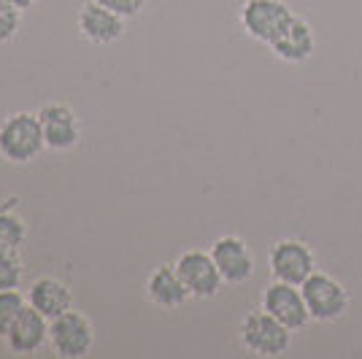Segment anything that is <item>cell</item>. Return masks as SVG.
<instances>
[{"label": "cell", "instance_id": "6da1fadb", "mask_svg": "<svg viewBox=\"0 0 362 359\" xmlns=\"http://www.w3.org/2000/svg\"><path fill=\"white\" fill-rule=\"evenodd\" d=\"M46 149L38 114L16 111L0 122V157L11 165H28Z\"/></svg>", "mask_w": 362, "mask_h": 359}, {"label": "cell", "instance_id": "7a4b0ae2", "mask_svg": "<svg viewBox=\"0 0 362 359\" xmlns=\"http://www.w3.org/2000/svg\"><path fill=\"white\" fill-rule=\"evenodd\" d=\"M295 16L298 14L284 0H246L241 6L238 19H241V28L249 38L271 46L281 33L287 30Z\"/></svg>", "mask_w": 362, "mask_h": 359}, {"label": "cell", "instance_id": "3957f363", "mask_svg": "<svg viewBox=\"0 0 362 359\" xmlns=\"http://www.w3.org/2000/svg\"><path fill=\"white\" fill-rule=\"evenodd\" d=\"M241 343L255 357H281L289 351L292 329L284 327L268 311H252L241 324Z\"/></svg>", "mask_w": 362, "mask_h": 359}, {"label": "cell", "instance_id": "277c9868", "mask_svg": "<svg viewBox=\"0 0 362 359\" xmlns=\"http://www.w3.org/2000/svg\"><path fill=\"white\" fill-rule=\"evenodd\" d=\"M311 322H338L349 311V292L341 281L314 270L300 286Z\"/></svg>", "mask_w": 362, "mask_h": 359}, {"label": "cell", "instance_id": "5b68a950", "mask_svg": "<svg viewBox=\"0 0 362 359\" xmlns=\"http://www.w3.org/2000/svg\"><path fill=\"white\" fill-rule=\"evenodd\" d=\"M49 346L60 359L87 357L95 346V327L87 316L71 308L49 322Z\"/></svg>", "mask_w": 362, "mask_h": 359}, {"label": "cell", "instance_id": "8992f818", "mask_svg": "<svg viewBox=\"0 0 362 359\" xmlns=\"http://www.w3.org/2000/svg\"><path fill=\"white\" fill-rule=\"evenodd\" d=\"M268 268H271L273 281L303 286V281L317 270V257L308 243L295 238L276 240L268 252Z\"/></svg>", "mask_w": 362, "mask_h": 359}, {"label": "cell", "instance_id": "52a82bcc", "mask_svg": "<svg viewBox=\"0 0 362 359\" xmlns=\"http://www.w3.org/2000/svg\"><path fill=\"white\" fill-rule=\"evenodd\" d=\"M176 270H179L181 281L187 286L189 298L197 300H211L222 292V273L214 262L211 252H200V249H189L173 262Z\"/></svg>", "mask_w": 362, "mask_h": 359}, {"label": "cell", "instance_id": "ba28073f", "mask_svg": "<svg viewBox=\"0 0 362 359\" xmlns=\"http://www.w3.org/2000/svg\"><path fill=\"white\" fill-rule=\"evenodd\" d=\"M262 311H268L273 319H279L292 332H300L311 322V314H308V305L303 300L300 286L284 284V281H273L271 286H265V292H262Z\"/></svg>", "mask_w": 362, "mask_h": 359}, {"label": "cell", "instance_id": "9c48e42d", "mask_svg": "<svg viewBox=\"0 0 362 359\" xmlns=\"http://www.w3.org/2000/svg\"><path fill=\"white\" fill-rule=\"evenodd\" d=\"M211 257L225 284H246L255 276V254L238 235H222L214 240Z\"/></svg>", "mask_w": 362, "mask_h": 359}, {"label": "cell", "instance_id": "30bf717a", "mask_svg": "<svg viewBox=\"0 0 362 359\" xmlns=\"http://www.w3.org/2000/svg\"><path fill=\"white\" fill-rule=\"evenodd\" d=\"M76 28H78L84 41H90L95 46H108V44H117L122 35H124V16L114 14L111 8L90 0V3H84L78 8Z\"/></svg>", "mask_w": 362, "mask_h": 359}, {"label": "cell", "instance_id": "8fae6325", "mask_svg": "<svg viewBox=\"0 0 362 359\" xmlns=\"http://www.w3.org/2000/svg\"><path fill=\"white\" fill-rule=\"evenodd\" d=\"M38 119L44 127L46 149L52 151H71L78 146L81 138V124L71 105L65 103H49L38 111Z\"/></svg>", "mask_w": 362, "mask_h": 359}, {"label": "cell", "instance_id": "7c38bea8", "mask_svg": "<svg viewBox=\"0 0 362 359\" xmlns=\"http://www.w3.org/2000/svg\"><path fill=\"white\" fill-rule=\"evenodd\" d=\"M271 52L279 60L292 62V65H303V62L311 60L314 52H317V33H314V28L305 19L295 16L289 22L287 30L271 44Z\"/></svg>", "mask_w": 362, "mask_h": 359}, {"label": "cell", "instance_id": "4fadbf2b", "mask_svg": "<svg viewBox=\"0 0 362 359\" xmlns=\"http://www.w3.org/2000/svg\"><path fill=\"white\" fill-rule=\"evenodd\" d=\"M6 341L14 354H35L41 346L49 343V319L28 302V308L6 332Z\"/></svg>", "mask_w": 362, "mask_h": 359}, {"label": "cell", "instance_id": "5bb4252c", "mask_svg": "<svg viewBox=\"0 0 362 359\" xmlns=\"http://www.w3.org/2000/svg\"><path fill=\"white\" fill-rule=\"evenodd\" d=\"M146 298L165 311L181 308L189 300V292L181 281L176 265H160L151 270V276L146 278Z\"/></svg>", "mask_w": 362, "mask_h": 359}, {"label": "cell", "instance_id": "9a60e30c", "mask_svg": "<svg viewBox=\"0 0 362 359\" xmlns=\"http://www.w3.org/2000/svg\"><path fill=\"white\" fill-rule=\"evenodd\" d=\"M28 302L52 322V319H57L60 314L74 308V295H71L68 284H62L60 278L44 276V278H35L30 284Z\"/></svg>", "mask_w": 362, "mask_h": 359}, {"label": "cell", "instance_id": "2e32d148", "mask_svg": "<svg viewBox=\"0 0 362 359\" xmlns=\"http://www.w3.org/2000/svg\"><path fill=\"white\" fill-rule=\"evenodd\" d=\"M28 240V225L14 211H0V249L19 252V246Z\"/></svg>", "mask_w": 362, "mask_h": 359}, {"label": "cell", "instance_id": "e0dca14e", "mask_svg": "<svg viewBox=\"0 0 362 359\" xmlns=\"http://www.w3.org/2000/svg\"><path fill=\"white\" fill-rule=\"evenodd\" d=\"M25 308H28V298L19 289H0V335L3 338Z\"/></svg>", "mask_w": 362, "mask_h": 359}, {"label": "cell", "instance_id": "ac0fdd59", "mask_svg": "<svg viewBox=\"0 0 362 359\" xmlns=\"http://www.w3.org/2000/svg\"><path fill=\"white\" fill-rule=\"evenodd\" d=\"M25 278V268L16 252L0 249V289H19Z\"/></svg>", "mask_w": 362, "mask_h": 359}, {"label": "cell", "instance_id": "d6986e66", "mask_svg": "<svg viewBox=\"0 0 362 359\" xmlns=\"http://www.w3.org/2000/svg\"><path fill=\"white\" fill-rule=\"evenodd\" d=\"M19 28H22V11L16 8L14 3L0 0V46L11 44Z\"/></svg>", "mask_w": 362, "mask_h": 359}, {"label": "cell", "instance_id": "ffe728a7", "mask_svg": "<svg viewBox=\"0 0 362 359\" xmlns=\"http://www.w3.org/2000/svg\"><path fill=\"white\" fill-rule=\"evenodd\" d=\"M95 3L106 6L114 14L124 16V19H133V16H138L146 8V0H95Z\"/></svg>", "mask_w": 362, "mask_h": 359}, {"label": "cell", "instance_id": "44dd1931", "mask_svg": "<svg viewBox=\"0 0 362 359\" xmlns=\"http://www.w3.org/2000/svg\"><path fill=\"white\" fill-rule=\"evenodd\" d=\"M8 3H14L19 11H25V8H33V6L38 3V0H8Z\"/></svg>", "mask_w": 362, "mask_h": 359}]
</instances>
